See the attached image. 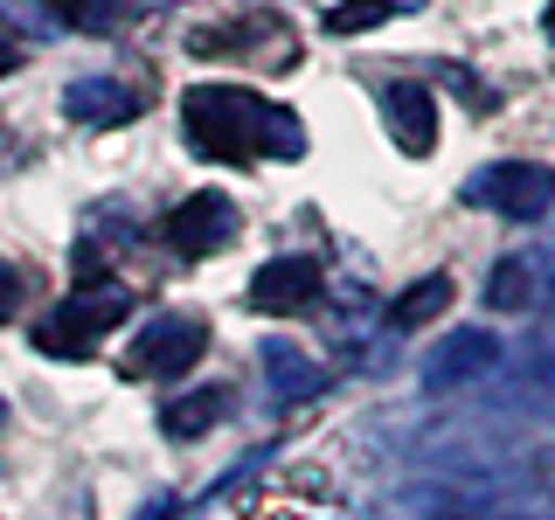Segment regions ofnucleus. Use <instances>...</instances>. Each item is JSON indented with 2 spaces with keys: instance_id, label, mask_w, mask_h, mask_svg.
Instances as JSON below:
<instances>
[{
  "instance_id": "obj_1",
  "label": "nucleus",
  "mask_w": 555,
  "mask_h": 520,
  "mask_svg": "<svg viewBox=\"0 0 555 520\" xmlns=\"http://www.w3.org/2000/svg\"><path fill=\"white\" fill-rule=\"evenodd\" d=\"M181 126L195 139L202 160H299L306 153V132L299 118L285 112V104L257 98V91H236V83H195V91H181Z\"/></svg>"
},
{
  "instance_id": "obj_2",
  "label": "nucleus",
  "mask_w": 555,
  "mask_h": 520,
  "mask_svg": "<svg viewBox=\"0 0 555 520\" xmlns=\"http://www.w3.org/2000/svg\"><path fill=\"white\" fill-rule=\"evenodd\" d=\"M465 202L493 208L507 222H542L555 208V167H534V160H493L465 181Z\"/></svg>"
},
{
  "instance_id": "obj_3",
  "label": "nucleus",
  "mask_w": 555,
  "mask_h": 520,
  "mask_svg": "<svg viewBox=\"0 0 555 520\" xmlns=\"http://www.w3.org/2000/svg\"><path fill=\"white\" fill-rule=\"evenodd\" d=\"M208 354V320H188V312H160L146 320V334L126 347V375L132 381H173L188 375Z\"/></svg>"
},
{
  "instance_id": "obj_4",
  "label": "nucleus",
  "mask_w": 555,
  "mask_h": 520,
  "mask_svg": "<svg viewBox=\"0 0 555 520\" xmlns=\"http://www.w3.org/2000/svg\"><path fill=\"white\" fill-rule=\"evenodd\" d=\"M118 320H126V291H112V285H104V291H77L69 306H56L42 326H35V347L56 354V361H83Z\"/></svg>"
},
{
  "instance_id": "obj_5",
  "label": "nucleus",
  "mask_w": 555,
  "mask_h": 520,
  "mask_svg": "<svg viewBox=\"0 0 555 520\" xmlns=\"http://www.w3.org/2000/svg\"><path fill=\"white\" fill-rule=\"evenodd\" d=\"M230 236H236V202L230 195H188L167 216V243L181 257H208V250H222Z\"/></svg>"
},
{
  "instance_id": "obj_6",
  "label": "nucleus",
  "mask_w": 555,
  "mask_h": 520,
  "mask_svg": "<svg viewBox=\"0 0 555 520\" xmlns=\"http://www.w3.org/2000/svg\"><path fill=\"white\" fill-rule=\"evenodd\" d=\"M320 299V264L312 257H271V264H257V277H250V306L257 312H299V306H312Z\"/></svg>"
},
{
  "instance_id": "obj_7",
  "label": "nucleus",
  "mask_w": 555,
  "mask_h": 520,
  "mask_svg": "<svg viewBox=\"0 0 555 520\" xmlns=\"http://www.w3.org/2000/svg\"><path fill=\"white\" fill-rule=\"evenodd\" d=\"M382 126L403 153H430L438 146V98L424 83H382Z\"/></svg>"
},
{
  "instance_id": "obj_8",
  "label": "nucleus",
  "mask_w": 555,
  "mask_h": 520,
  "mask_svg": "<svg viewBox=\"0 0 555 520\" xmlns=\"http://www.w3.org/2000/svg\"><path fill=\"white\" fill-rule=\"evenodd\" d=\"M63 112L77 118V126H126V118H139V98L118 77H77L63 91Z\"/></svg>"
},
{
  "instance_id": "obj_9",
  "label": "nucleus",
  "mask_w": 555,
  "mask_h": 520,
  "mask_svg": "<svg viewBox=\"0 0 555 520\" xmlns=\"http://www.w3.org/2000/svg\"><path fill=\"white\" fill-rule=\"evenodd\" d=\"M451 299H459V285H451V277L438 271V277H424V285H410L403 299L389 306V326H396V334H416V326H430V320H438V312H444Z\"/></svg>"
},
{
  "instance_id": "obj_10",
  "label": "nucleus",
  "mask_w": 555,
  "mask_h": 520,
  "mask_svg": "<svg viewBox=\"0 0 555 520\" xmlns=\"http://www.w3.org/2000/svg\"><path fill=\"white\" fill-rule=\"evenodd\" d=\"M486 361H493V334H459L438 361H430V381H438V389L444 381H465V375H479Z\"/></svg>"
},
{
  "instance_id": "obj_11",
  "label": "nucleus",
  "mask_w": 555,
  "mask_h": 520,
  "mask_svg": "<svg viewBox=\"0 0 555 520\" xmlns=\"http://www.w3.org/2000/svg\"><path fill=\"white\" fill-rule=\"evenodd\" d=\"M222 403H230L222 389H208V395H181V403H167V410H160V430H167V438H202V430L222 416Z\"/></svg>"
},
{
  "instance_id": "obj_12",
  "label": "nucleus",
  "mask_w": 555,
  "mask_h": 520,
  "mask_svg": "<svg viewBox=\"0 0 555 520\" xmlns=\"http://www.w3.org/2000/svg\"><path fill=\"white\" fill-rule=\"evenodd\" d=\"M389 8H396V0H347V8H334V14H326V28H334V35L375 28V22H382V14H389Z\"/></svg>"
},
{
  "instance_id": "obj_13",
  "label": "nucleus",
  "mask_w": 555,
  "mask_h": 520,
  "mask_svg": "<svg viewBox=\"0 0 555 520\" xmlns=\"http://www.w3.org/2000/svg\"><path fill=\"white\" fill-rule=\"evenodd\" d=\"M520 299H528V264H500V271H493V306L514 312Z\"/></svg>"
},
{
  "instance_id": "obj_14",
  "label": "nucleus",
  "mask_w": 555,
  "mask_h": 520,
  "mask_svg": "<svg viewBox=\"0 0 555 520\" xmlns=\"http://www.w3.org/2000/svg\"><path fill=\"white\" fill-rule=\"evenodd\" d=\"M118 8H126V0H69V22H83V28H104Z\"/></svg>"
},
{
  "instance_id": "obj_15",
  "label": "nucleus",
  "mask_w": 555,
  "mask_h": 520,
  "mask_svg": "<svg viewBox=\"0 0 555 520\" xmlns=\"http://www.w3.org/2000/svg\"><path fill=\"white\" fill-rule=\"evenodd\" d=\"M14 306H22V271L0 264V320H14Z\"/></svg>"
},
{
  "instance_id": "obj_16",
  "label": "nucleus",
  "mask_w": 555,
  "mask_h": 520,
  "mask_svg": "<svg viewBox=\"0 0 555 520\" xmlns=\"http://www.w3.org/2000/svg\"><path fill=\"white\" fill-rule=\"evenodd\" d=\"M14 63H22V49H14V42H8V35H0V77H8V69H14Z\"/></svg>"
},
{
  "instance_id": "obj_17",
  "label": "nucleus",
  "mask_w": 555,
  "mask_h": 520,
  "mask_svg": "<svg viewBox=\"0 0 555 520\" xmlns=\"http://www.w3.org/2000/svg\"><path fill=\"white\" fill-rule=\"evenodd\" d=\"M132 8H173V0H132Z\"/></svg>"
},
{
  "instance_id": "obj_18",
  "label": "nucleus",
  "mask_w": 555,
  "mask_h": 520,
  "mask_svg": "<svg viewBox=\"0 0 555 520\" xmlns=\"http://www.w3.org/2000/svg\"><path fill=\"white\" fill-rule=\"evenodd\" d=\"M548 42H555V0H548Z\"/></svg>"
}]
</instances>
